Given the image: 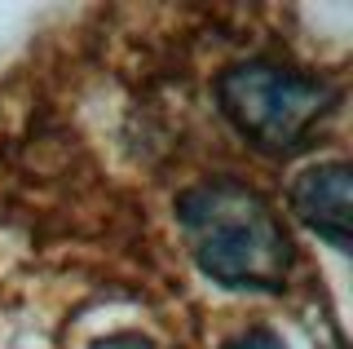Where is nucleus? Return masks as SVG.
Returning <instances> with one entry per match:
<instances>
[{"label": "nucleus", "mask_w": 353, "mask_h": 349, "mask_svg": "<svg viewBox=\"0 0 353 349\" xmlns=\"http://www.w3.org/2000/svg\"><path fill=\"white\" fill-rule=\"evenodd\" d=\"M194 266L234 292H283L296 270V243L279 208L239 177H208L172 203Z\"/></svg>", "instance_id": "1"}, {"label": "nucleus", "mask_w": 353, "mask_h": 349, "mask_svg": "<svg viewBox=\"0 0 353 349\" xmlns=\"http://www.w3.org/2000/svg\"><path fill=\"white\" fill-rule=\"evenodd\" d=\"M221 115L252 150L270 159H292L323 133L340 106V84L327 75L274 58L230 62L212 84Z\"/></svg>", "instance_id": "2"}, {"label": "nucleus", "mask_w": 353, "mask_h": 349, "mask_svg": "<svg viewBox=\"0 0 353 349\" xmlns=\"http://www.w3.org/2000/svg\"><path fill=\"white\" fill-rule=\"evenodd\" d=\"M287 208L296 221L318 239H327L336 252H349L353 243V172L345 159L309 163L287 186Z\"/></svg>", "instance_id": "3"}, {"label": "nucleus", "mask_w": 353, "mask_h": 349, "mask_svg": "<svg viewBox=\"0 0 353 349\" xmlns=\"http://www.w3.org/2000/svg\"><path fill=\"white\" fill-rule=\"evenodd\" d=\"M221 349H287V345H283V336L274 332V327H248V332L230 336Z\"/></svg>", "instance_id": "4"}, {"label": "nucleus", "mask_w": 353, "mask_h": 349, "mask_svg": "<svg viewBox=\"0 0 353 349\" xmlns=\"http://www.w3.org/2000/svg\"><path fill=\"white\" fill-rule=\"evenodd\" d=\"M93 349H163V345L150 341V336H141V332H119V336H102Z\"/></svg>", "instance_id": "5"}]
</instances>
